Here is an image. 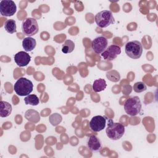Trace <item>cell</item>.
<instances>
[{
    "mask_svg": "<svg viewBox=\"0 0 158 158\" xmlns=\"http://www.w3.org/2000/svg\"><path fill=\"white\" fill-rule=\"evenodd\" d=\"M94 19L97 25L101 28H106L115 22L112 12L108 10H102L97 13Z\"/></svg>",
    "mask_w": 158,
    "mask_h": 158,
    "instance_id": "obj_5",
    "label": "cell"
},
{
    "mask_svg": "<svg viewBox=\"0 0 158 158\" xmlns=\"http://www.w3.org/2000/svg\"><path fill=\"white\" fill-rule=\"evenodd\" d=\"M141 102L138 96H133L127 99L124 104L125 112L130 116L139 114L141 110Z\"/></svg>",
    "mask_w": 158,
    "mask_h": 158,
    "instance_id": "obj_2",
    "label": "cell"
},
{
    "mask_svg": "<svg viewBox=\"0 0 158 158\" xmlns=\"http://www.w3.org/2000/svg\"><path fill=\"white\" fill-rule=\"evenodd\" d=\"M87 146L89 150L94 152H99L102 148V143L100 139L95 135H91L88 138L87 140Z\"/></svg>",
    "mask_w": 158,
    "mask_h": 158,
    "instance_id": "obj_12",
    "label": "cell"
},
{
    "mask_svg": "<svg viewBox=\"0 0 158 158\" xmlns=\"http://www.w3.org/2000/svg\"><path fill=\"white\" fill-rule=\"evenodd\" d=\"M107 137L112 140L120 139L125 133V127L120 123L111 122L106 128Z\"/></svg>",
    "mask_w": 158,
    "mask_h": 158,
    "instance_id": "obj_3",
    "label": "cell"
},
{
    "mask_svg": "<svg viewBox=\"0 0 158 158\" xmlns=\"http://www.w3.org/2000/svg\"><path fill=\"white\" fill-rule=\"evenodd\" d=\"M62 119V118L60 114L57 113H54L49 116V121L51 123V125H52L53 126H56L61 122Z\"/></svg>",
    "mask_w": 158,
    "mask_h": 158,
    "instance_id": "obj_20",
    "label": "cell"
},
{
    "mask_svg": "<svg viewBox=\"0 0 158 158\" xmlns=\"http://www.w3.org/2000/svg\"><path fill=\"white\" fill-rule=\"evenodd\" d=\"M17 6L12 0H2L0 2V13L2 16L10 17L15 14Z\"/></svg>",
    "mask_w": 158,
    "mask_h": 158,
    "instance_id": "obj_8",
    "label": "cell"
},
{
    "mask_svg": "<svg viewBox=\"0 0 158 158\" xmlns=\"http://www.w3.org/2000/svg\"><path fill=\"white\" fill-rule=\"evenodd\" d=\"M33 89V85L31 80L21 77L17 80L14 85V90L15 93L20 96L29 95Z\"/></svg>",
    "mask_w": 158,
    "mask_h": 158,
    "instance_id": "obj_1",
    "label": "cell"
},
{
    "mask_svg": "<svg viewBox=\"0 0 158 158\" xmlns=\"http://www.w3.org/2000/svg\"><path fill=\"white\" fill-rule=\"evenodd\" d=\"M108 41L103 36H99L94 38L91 43V48L93 51L98 54L103 52L107 48Z\"/></svg>",
    "mask_w": 158,
    "mask_h": 158,
    "instance_id": "obj_9",
    "label": "cell"
},
{
    "mask_svg": "<svg viewBox=\"0 0 158 158\" xmlns=\"http://www.w3.org/2000/svg\"><path fill=\"white\" fill-rule=\"evenodd\" d=\"M107 86L106 81L103 78H99L95 80L92 85V88L94 92L98 93L104 91Z\"/></svg>",
    "mask_w": 158,
    "mask_h": 158,
    "instance_id": "obj_15",
    "label": "cell"
},
{
    "mask_svg": "<svg viewBox=\"0 0 158 158\" xmlns=\"http://www.w3.org/2000/svg\"><path fill=\"white\" fill-rule=\"evenodd\" d=\"M112 122L113 120L111 118H109L105 115H96L94 116L91 119L89 122V127L93 131L98 132L104 130Z\"/></svg>",
    "mask_w": 158,
    "mask_h": 158,
    "instance_id": "obj_6",
    "label": "cell"
},
{
    "mask_svg": "<svg viewBox=\"0 0 158 158\" xmlns=\"http://www.w3.org/2000/svg\"><path fill=\"white\" fill-rule=\"evenodd\" d=\"M75 48V43L70 40H67L62 45V52L64 54L72 52Z\"/></svg>",
    "mask_w": 158,
    "mask_h": 158,
    "instance_id": "obj_17",
    "label": "cell"
},
{
    "mask_svg": "<svg viewBox=\"0 0 158 158\" xmlns=\"http://www.w3.org/2000/svg\"><path fill=\"white\" fill-rule=\"evenodd\" d=\"M121 53V48L120 46L115 44H112L109 46L106 50L102 52L101 56L104 58V59L106 60H114L117 56L120 54Z\"/></svg>",
    "mask_w": 158,
    "mask_h": 158,
    "instance_id": "obj_10",
    "label": "cell"
},
{
    "mask_svg": "<svg viewBox=\"0 0 158 158\" xmlns=\"http://www.w3.org/2000/svg\"><path fill=\"white\" fill-rule=\"evenodd\" d=\"M31 60L30 56L25 51H20L15 54L14 61L19 67H25Z\"/></svg>",
    "mask_w": 158,
    "mask_h": 158,
    "instance_id": "obj_11",
    "label": "cell"
},
{
    "mask_svg": "<svg viewBox=\"0 0 158 158\" xmlns=\"http://www.w3.org/2000/svg\"><path fill=\"white\" fill-rule=\"evenodd\" d=\"M133 90L136 93H142L146 90L147 86L146 84L143 81H138L134 84L133 85Z\"/></svg>",
    "mask_w": 158,
    "mask_h": 158,
    "instance_id": "obj_21",
    "label": "cell"
},
{
    "mask_svg": "<svg viewBox=\"0 0 158 158\" xmlns=\"http://www.w3.org/2000/svg\"><path fill=\"white\" fill-rule=\"evenodd\" d=\"M126 54L133 59H139L143 52V46L141 43L137 40H133L126 43L125 46Z\"/></svg>",
    "mask_w": 158,
    "mask_h": 158,
    "instance_id": "obj_4",
    "label": "cell"
},
{
    "mask_svg": "<svg viewBox=\"0 0 158 158\" xmlns=\"http://www.w3.org/2000/svg\"><path fill=\"white\" fill-rule=\"evenodd\" d=\"M36 45V40L31 37L25 38L22 41V46L26 52H30L33 50Z\"/></svg>",
    "mask_w": 158,
    "mask_h": 158,
    "instance_id": "obj_14",
    "label": "cell"
},
{
    "mask_svg": "<svg viewBox=\"0 0 158 158\" xmlns=\"http://www.w3.org/2000/svg\"><path fill=\"white\" fill-rule=\"evenodd\" d=\"M22 30L25 35L31 37L36 35L39 30V27L36 19L33 18H26L22 23Z\"/></svg>",
    "mask_w": 158,
    "mask_h": 158,
    "instance_id": "obj_7",
    "label": "cell"
},
{
    "mask_svg": "<svg viewBox=\"0 0 158 158\" xmlns=\"http://www.w3.org/2000/svg\"><path fill=\"white\" fill-rule=\"evenodd\" d=\"M24 101L27 105L37 106L40 103V99L36 94H29L24 98Z\"/></svg>",
    "mask_w": 158,
    "mask_h": 158,
    "instance_id": "obj_18",
    "label": "cell"
},
{
    "mask_svg": "<svg viewBox=\"0 0 158 158\" xmlns=\"http://www.w3.org/2000/svg\"><path fill=\"white\" fill-rule=\"evenodd\" d=\"M107 78L111 81L117 82L120 80V76L119 73L116 70H110L106 73Z\"/></svg>",
    "mask_w": 158,
    "mask_h": 158,
    "instance_id": "obj_19",
    "label": "cell"
},
{
    "mask_svg": "<svg viewBox=\"0 0 158 158\" xmlns=\"http://www.w3.org/2000/svg\"><path fill=\"white\" fill-rule=\"evenodd\" d=\"M12 106L8 102L1 101L0 102V116L1 117H7L12 112Z\"/></svg>",
    "mask_w": 158,
    "mask_h": 158,
    "instance_id": "obj_13",
    "label": "cell"
},
{
    "mask_svg": "<svg viewBox=\"0 0 158 158\" xmlns=\"http://www.w3.org/2000/svg\"><path fill=\"white\" fill-rule=\"evenodd\" d=\"M4 29L9 33H14L17 31L15 21L13 19H9L5 22Z\"/></svg>",
    "mask_w": 158,
    "mask_h": 158,
    "instance_id": "obj_16",
    "label": "cell"
}]
</instances>
